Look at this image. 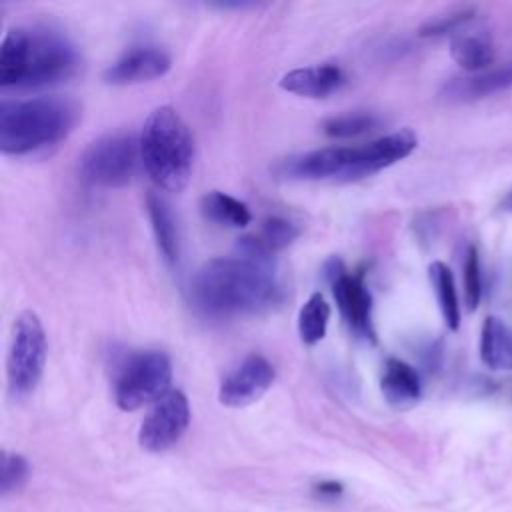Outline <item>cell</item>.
<instances>
[{
  "instance_id": "e0dca14e",
  "label": "cell",
  "mask_w": 512,
  "mask_h": 512,
  "mask_svg": "<svg viewBox=\"0 0 512 512\" xmlns=\"http://www.w3.org/2000/svg\"><path fill=\"white\" fill-rule=\"evenodd\" d=\"M146 210H148L156 246H158L162 258L168 264H176L180 258V234H178V224H176V218H174L168 202L160 194L148 192Z\"/></svg>"
},
{
  "instance_id": "484cf974",
  "label": "cell",
  "mask_w": 512,
  "mask_h": 512,
  "mask_svg": "<svg viewBox=\"0 0 512 512\" xmlns=\"http://www.w3.org/2000/svg\"><path fill=\"white\" fill-rule=\"evenodd\" d=\"M472 16H474V10L466 8V10H458V12H450V14L432 18L420 28V36H442L448 32H456L462 24L472 20Z\"/></svg>"
},
{
  "instance_id": "44dd1931",
  "label": "cell",
  "mask_w": 512,
  "mask_h": 512,
  "mask_svg": "<svg viewBox=\"0 0 512 512\" xmlns=\"http://www.w3.org/2000/svg\"><path fill=\"white\" fill-rule=\"evenodd\" d=\"M428 278L432 284V290L436 294L438 308L442 312V318L450 330H458L460 326V304H458V294H456V284L452 270L436 260L428 266Z\"/></svg>"
},
{
  "instance_id": "ba28073f",
  "label": "cell",
  "mask_w": 512,
  "mask_h": 512,
  "mask_svg": "<svg viewBox=\"0 0 512 512\" xmlns=\"http://www.w3.org/2000/svg\"><path fill=\"white\" fill-rule=\"evenodd\" d=\"M140 156V142L136 136L120 132L94 140L80 158V176L102 188L126 186Z\"/></svg>"
},
{
  "instance_id": "83f0119b",
  "label": "cell",
  "mask_w": 512,
  "mask_h": 512,
  "mask_svg": "<svg viewBox=\"0 0 512 512\" xmlns=\"http://www.w3.org/2000/svg\"><path fill=\"white\" fill-rule=\"evenodd\" d=\"M508 208H510V210H512V196H510V198H508Z\"/></svg>"
},
{
  "instance_id": "8992f818",
  "label": "cell",
  "mask_w": 512,
  "mask_h": 512,
  "mask_svg": "<svg viewBox=\"0 0 512 512\" xmlns=\"http://www.w3.org/2000/svg\"><path fill=\"white\" fill-rule=\"evenodd\" d=\"M172 362L160 350H142L128 354L116 372L114 400L124 412L138 410L158 402L170 392Z\"/></svg>"
},
{
  "instance_id": "ac0fdd59",
  "label": "cell",
  "mask_w": 512,
  "mask_h": 512,
  "mask_svg": "<svg viewBox=\"0 0 512 512\" xmlns=\"http://www.w3.org/2000/svg\"><path fill=\"white\" fill-rule=\"evenodd\" d=\"M480 358L490 370H512V326L488 316L480 330Z\"/></svg>"
},
{
  "instance_id": "cb8c5ba5",
  "label": "cell",
  "mask_w": 512,
  "mask_h": 512,
  "mask_svg": "<svg viewBox=\"0 0 512 512\" xmlns=\"http://www.w3.org/2000/svg\"><path fill=\"white\" fill-rule=\"evenodd\" d=\"M28 460L16 452H2L0 460V494L8 496L22 488L28 480Z\"/></svg>"
},
{
  "instance_id": "2e32d148",
  "label": "cell",
  "mask_w": 512,
  "mask_h": 512,
  "mask_svg": "<svg viewBox=\"0 0 512 512\" xmlns=\"http://www.w3.org/2000/svg\"><path fill=\"white\" fill-rule=\"evenodd\" d=\"M380 390L388 404L396 408L412 406L420 394H422V382L408 362L400 358H386L382 378H380Z\"/></svg>"
},
{
  "instance_id": "603a6c76",
  "label": "cell",
  "mask_w": 512,
  "mask_h": 512,
  "mask_svg": "<svg viewBox=\"0 0 512 512\" xmlns=\"http://www.w3.org/2000/svg\"><path fill=\"white\" fill-rule=\"evenodd\" d=\"M380 126V118L372 112H348L332 116L322 124V130L330 138H354L372 132Z\"/></svg>"
},
{
  "instance_id": "277c9868",
  "label": "cell",
  "mask_w": 512,
  "mask_h": 512,
  "mask_svg": "<svg viewBox=\"0 0 512 512\" xmlns=\"http://www.w3.org/2000/svg\"><path fill=\"white\" fill-rule=\"evenodd\" d=\"M80 108L62 96H38L0 102V150L8 156H24L66 138Z\"/></svg>"
},
{
  "instance_id": "9a60e30c",
  "label": "cell",
  "mask_w": 512,
  "mask_h": 512,
  "mask_svg": "<svg viewBox=\"0 0 512 512\" xmlns=\"http://www.w3.org/2000/svg\"><path fill=\"white\" fill-rule=\"evenodd\" d=\"M512 86V62L492 68L488 72H478L472 76H458L442 86V96L448 100H474L484 98L494 92Z\"/></svg>"
},
{
  "instance_id": "7402d4cb",
  "label": "cell",
  "mask_w": 512,
  "mask_h": 512,
  "mask_svg": "<svg viewBox=\"0 0 512 512\" xmlns=\"http://www.w3.org/2000/svg\"><path fill=\"white\" fill-rule=\"evenodd\" d=\"M330 320V304L320 292H314L298 312V334L304 344L312 346L326 336Z\"/></svg>"
},
{
  "instance_id": "8fae6325",
  "label": "cell",
  "mask_w": 512,
  "mask_h": 512,
  "mask_svg": "<svg viewBox=\"0 0 512 512\" xmlns=\"http://www.w3.org/2000/svg\"><path fill=\"white\" fill-rule=\"evenodd\" d=\"M276 378V370L262 354L246 356L220 384L218 400L230 408H242L256 402Z\"/></svg>"
},
{
  "instance_id": "d4e9b609",
  "label": "cell",
  "mask_w": 512,
  "mask_h": 512,
  "mask_svg": "<svg viewBox=\"0 0 512 512\" xmlns=\"http://www.w3.org/2000/svg\"><path fill=\"white\" fill-rule=\"evenodd\" d=\"M464 300L468 310H476L482 296V274H480V258L476 246H468L464 256Z\"/></svg>"
},
{
  "instance_id": "7a4b0ae2",
  "label": "cell",
  "mask_w": 512,
  "mask_h": 512,
  "mask_svg": "<svg viewBox=\"0 0 512 512\" xmlns=\"http://www.w3.org/2000/svg\"><path fill=\"white\" fill-rule=\"evenodd\" d=\"M80 64L72 40L46 24L10 28L0 46V86L42 88L68 80Z\"/></svg>"
},
{
  "instance_id": "52a82bcc",
  "label": "cell",
  "mask_w": 512,
  "mask_h": 512,
  "mask_svg": "<svg viewBox=\"0 0 512 512\" xmlns=\"http://www.w3.org/2000/svg\"><path fill=\"white\" fill-rule=\"evenodd\" d=\"M46 354L48 344L40 318L30 310L22 312L14 320L6 360L8 392L14 400L26 398L34 392L44 372Z\"/></svg>"
},
{
  "instance_id": "9c48e42d",
  "label": "cell",
  "mask_w": 512,
  "mask_h": 512,
  "mask_svg": "<svg viewBox=\"0 0 512 512\" xmlns=\"http://www.w3.org/2000/svg\"><path fill=\"white\" fill-rule=\"evenodd\" d=\"M324 276L332 286V294L346 328L360 340L374 344L376 330L372 322V296L362 274H352L338 256L324 264Z\"/></svg>"
},
{
  "instance_id": "4fadbf2b",
  "label": "cell",
  "mask_w": 512,
  "mask_h": 512,
  "mask_svg": "<svg viewBox=\"0 0 512 512\" xmlns=\"http://www.w3.org/2000/svg\"><path fill=\"white\" fill-rule=\"evenodd\" d=\"M300 230L294 222L282 218V216H268L260 230L254 234H246L238 238V252L240 256L254 258L260 262H268L270 256L284 250L298 238Z\"/></svg>"
},
{
  "instance_id": "3957f363",
  "label": "cell",
  "mask_w": 512,
  "mask_h": 512,
  "mask_svg": "<svg viewBox=\"0 0 512 512\" xmlns=\"http://www.w3.org/2000/svg\"><path fill=\"white\" fill-rule=\"evenodd\" d=\"M418 136L400 128L362 146H326L280 162L276 172L292 180H358L372 176L412 154Z\"/></svg>"
},
{
  "instance_id": "5b68a950",
  "label": "cell",
  "mask_w": 512,
  "mask_h": 512,
  "mask_svg": "<svg viewBox=\"0 0 512 512\" xmlns=\"http://www.w3.org/2000/svg\"><path fill=\"white\" fill-rule=\"evenodd\" d=\"M140 160L152 182L168 192L186 188L194 164L190 128L172 106L154 108L138 136Z\"/></svg>"
},
{
  "instance_id": "6da1fadb",
  "label": "cell",
  "mask_w": 512,
  "mask_h": 512,
  "mask_svg": "<svg viewBox=\"0 0 512 512\" xmlns=\"http://www.w3.org/2000/svg\"><path fill=\"white\" fill-rule=\"evenodd\" d=\"M194 306L216 318L262 314L276 308L282 286L268 262L246 256L212 258L190 280Z\"/></svg>"
},
{
  "instance_id": "5bb4252c",
  "label": "cell",
  "mask_w": 512,
  "mask_h": 512,
  "mask_svg": "<svg viewBox=\"0 0 512 512\" xmlns=\"http://www.w3.org/2000/svg\"><path fill=\"white\" fill-rule=\"evenodd\" d=\"M346 82V76L336 64H318L304 66L286 72L280 78V88L304 98H326L332 92L340 90Z\"/></svg>"
},
{
  "instance_id": "ffe728a7",
  "label": "cell",
  "mask_w": 512,
  "mask_h": 512,
  "mask_svg": "<svg viewBox=\"0 0 512 512\" xmlns=\"http://www.w3.org/2000/svg\"><path fill=\"white\" fill-rule=\"evenodd\" d=\"M200 212L206 220L232 228H244L252 220V214L244 202L220 190H212L200 198Z\"/></svg>"
},
{
  "instance_id": "4316f807",
  "label": "cell",
  "mask_w": 512,
  "mask_h": 512,
  "mask_svg": "<svg viewBox=\"0 0 512 512\" xmlns=\"http://www.w3.org/2000/svg\"><path fill=\"white\" fill-rule=\"evenodd\" d=\"M316 494L320 498H338L342 494V484L334 482V480H324V482L316 484Z\"/></svg>"
},
{
  "instance_id": "d6986e66",
  "label": "cell",
  "mask_w": 512,
  "mask_h": 512,
  "mask_svg": "<svg viewBox=\"0 0 512 512\" xmlns=\"http://www.w3.org/2000/svg\"><path fill=\"white\" fill-rule=\"evenodd\" d=\"M450 54L468 72H482L494 62V48L482 32H458L450 40Z\"/></svg>"
},
{
  "instance_id": "7c38bea8",
  "label": "cell",
  "mask_w": 512,
  "mask_h": 512,
  "mask_svg": "<svg viewBox=\"0 0 512 512\" xmlns=\"http://www.w3.org/2000/svg\"><path fill=\"white\" fill-rule=\"evenodd\" d=\"M170 70V56L156 46H138L114 60L102 74L106 84L126 86L164 76Z\"/></svg>"
},
{
  "instance_id": "30bf717a",
  "label": "cell",
  "mask_w": 512,
  "mask_h": 512,
  "mask_svg": "<svg viewBox=\"0 0 512 512\" xmlns=\"http://www.w3.org/2000/svg\"><path fill=\"white\" fill-rule=\"evenodd\" d=\"M190 424V404L184 392L170 390L152 404L138 430V444L146 452H164L172 448Z\"/></svg>"
}]
</instances>
